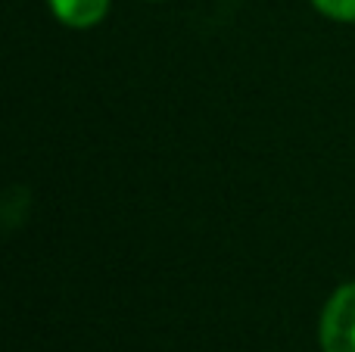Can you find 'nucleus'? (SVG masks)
Returning <instances> with one entry per match:
<instances>
[{
  "instance_id": "obj_2",
  "label": "nucleus",
  "mask_w": 355,
  "mask_h": 352,
  "mask_svg": "<svg viewBox=\"0 0 355 352\" xmlns=\"http://www.w3.org/2000/svg\"><path fill=\"white\" fill-rule=\"evenodd\" d=\"M50 10L69 28H94L106 16L110 0H50Z\"/></svg>"
},
{
  "instance_id": "obj_3",
  "label": "nucleus",
  "mask_w": 355,
  "mask_h": 352,
  "mask_svg": "<svg viewBox=\"0 0 355 352\" xmlns=\"http://www.w3.org/2000/svg\"><path fill=\"white\" fill-rule=\"evenodd\" d=\"M315 10L337 22H355V0H312Z\"/></svg>"
},
{
  "instance_id": "obj_1",
  "label": "nucleus",
  "mask_w": 355,
  "mask_h": 352,
  "mask_svg": "<svg viewBox=\"0 0 355 352\" xmlns=\"http://www.w3.org/2000/svg\"><path fill=\"white\" fill-rule=\"evenodd\" d=\"M324 352H355V284H343L321 315Z\"/></svg>"
}]
</instances>
